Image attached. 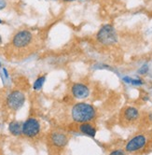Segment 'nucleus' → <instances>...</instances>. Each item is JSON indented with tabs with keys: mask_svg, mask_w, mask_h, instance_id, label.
Returning <instances> with one entry per match:
<instances>
[{
	"mask_svg": "<svg viewBox=\"0 0 152 155\" xmlns=\"http://www.w3.org/2000/svg\"><path fill=\"white\" fill-rule=\"evenodd\" d=\"M71 116L76 123H87V121H92L94 120L96 116V110L88 103H77L72 107Z\"/></svg>",
	"mask_w": 152,
	"mask_h": 155,
	"instance_id": "1",
	"label": "nucleus"
},
{
	"mask_svg": "<svg viewBox=\"0 0 152 155\" xmlns=\"http://www.w3.org/2000/svg\"><path fill=\"white\" fill-rule=\"evenodd\" d=\"M96 38L99 43L103 44V45H113V44L117 43L118 37L115 28L110 25H104L96 35Z\"/></svg>",
	"mask_w": 152,
	"mask_h": 155,
	"instance_id": "2",
	"label": "nucleus"
},
{
	"mask_svg": "<svg viewBox=\"0 0 152 155\" xmlns=\"http://www.w3.org/2000/svg\"><path fill=\"white\" fill-rule=\"evenodd\" d=\"M147 143V138L144 135H136L131 138L125 146V150L130 153L138 152L142 150Z\"/></svg>",
	"mask_w": 152,
	"mask_h": 155,
	"instance_id": "3",
	"label": "nucleus"
},
{
	"mask_svg": "<svg viewBox=\"0 0 152 155\" xmlns=\"http://www.w3.org/2000/svg\"><path fill=\"white\" fill-rule=\"evenodd\" d=\"M40 124L35 118H29L23 124V135L26 137L33 138L39 135Z\"/></svg>",
	"mask_w": 152,
	"mask_h": 155,
	"instance_id": "4",
	"label": "nucleus"
},
{
	"mask_svg": "<svg viewBox=\"0 0 152 155\" xmlns=\"http://www.w3.org/2000/svg\"><path fill=\"white\" fill-rule=\"evenodd\" d=\"M24 102H25V96L20 91H13L7 97V105L8 108L13 110V111L19 110L24 106Z\"/></svg>",
	"mask_w": 152,
	"mask_h": 155,
	"instance_id": "5",
	"label": "nucleus"
},
{
	"mask_svg": "<svg viewBox=\"0 0 152 155\" xmlns=\"http://www.w3.org/2000/svg\"><path fill=\"white\" fill-rule=\"evenodd\" d=\"M33 35L28 30H21L19 31L17 34L13 37L12 45L17 49H23L27 47L32 42Z\"/></svg>",
	"mask_w": 152,
	"mask_h": 155,
	"instance_id": "6",
	"label": "nucleus"
},
{
	"mask_svg": "<svg viewBox=\"0 0 152 155\" xmlns=\"http://www.w3.org/2000/svg\"><path fill=\"white\" fill-rule=\"evenodd\" d=\"M68 140L69 138L67 135L59 131L50 133V135L49 137V141L50 143V145L54 149H59V150L66 148V146L68 143Z\"/></svg>",
	"mask_w": 152,
	"mask_h": 155,
	"instance_id": "7",
	"label": "nucleus"
},
{
	"mask_svg": "<svg viewBox=\"0 0 152 155\" xmlns=\"http://www.w3.org/2000/svg\"><path fill=\"white\" fill-rule=\"evenodd\" d=\"M71 93L72 95L77 98V99H85L89 96L90 94V90L83 83H75L72 85L71 88Z\"/></svg>",
	"mask_w": 152,
	"mask_h": 155,
	"instance_id": "8",
	"label": "nucleus"
},
{
	"mask_svg": "<svg viewBox=\"0 0 152 155\" xmlns=\"http://www.w3.org/2000/svg\"><path fill=\"white\" fill-rule=\"evenodd\" d=\"M140 114L138 109L134 107H127L123 109L122 111V119L124 120L125 123L127 124H132L134 121L137 120Z\"/></svg>",
	"mask_w": 152,
	"mask_h": 155,
	"instance_id": "9",
	"label": "nucleus"
},
{
	"mask_svg": "<svg viewBox=\"0 0 152 155\" xmlns=\"http://www.w3.org/2000/svg\"><path fill=\"white\" fill-rule=\"evenodd\" d=\"M79 131L82 133V134L84 135H87V136H89V137H93L96 134V129L95 127L90 124V121H87V123H82L79 127Z\"/></svg>",
	"mask_w": 152,
	"mask_h": 155,
	"instance_id": "10",
	"label": "nucleus"
},
{
	"mask_svg": "<svg viewBox=\"0 0 152 155\" xmlns=\"http://www.w3.org/2000/svg\"><path fill=\"white\" fill-rule=\"evenodd\" d=\"M8 130L13 136H16V137L21 136L23 134V124L16 120L11 121L8 125Z\"/></svg>",
	"mask_w": 152,
	"mask_h": 155,
	"instance_id": "11",
	"label": "nucleus"
},
{
	"mask_svg": "<svg viewBox=\"0 0 152 155\" xmlns=\"http://www.w3.org/2000/svg\"><path fill=\"white\" fill-rule=\"evenodd\" d=\"M45 80H46V77L45 76H41L39 78H37V80L35 81L34 83V89L35 90H39L42 88L43 84L45 82Z\"/></svg>",
	"mask_w": 152,
	"mask_h": 155,
	"instance_id": "12",
	"label": "nucleus"
},
{
	"mask_svg": "<svg viewBox=\"0 0 152 155\" xmlns=\"http://www.w3.org/2000/svg\"><path fill=\"white\" fill-rule=\"evenodd\" d=\"M147 71H148V66H147V64L143 65L142 68H141L139 69V73H140V74H142V75L147 73Z\"/></svg>",
	"mask_w": 152,
	"mask_h": 155,
	"instance_id": "13",
	"label": "nucleus"
},
{
	"mask_svg": "<svg viewBox=\"0 0 152 155\" xmlns=\"http://www.w3.org/2000/svg\"><path fill=\"white\" fill-rule=\"evenodd\" d=\"M131 83L135 84V85H141V84H143V82L141 81L140 80H132L131 81Z\"/></svg>",
	"mask_w": 152,
	"mask_h": 155,
	"instance_id": "14",
	"label": "nucleus"
},
{
	"mask_svg": "<svg viewBox=\"0 0 152 155\" xmlns=\"http://www.w3.org/2000/svg\"><path fill=\"white\" fill-rule=\"evenodd\" d=\"M6 7V2L4 0H0V9H2Z\"/></svg>",
	"mask_w": 152,
	"mask_h": 155,
	"instance_id": "15",
	"label": "nucleus"
},
{
	"mask_svg": "<svg viewBox=\"0 0 152 155\" xmlns=\"http://www.w3.org/2000/svg\"><path fill=\"white\" fill-rule=\"evenodd\" d=\"M124 153H125V151H123V150H114L111 152V154H124Z\"/></svg>",
	"mask_w": 152,
	"mask_h": 155,
	"instance_id": "16",
	"label": "nucleus"
},
{
	"mask_svg": "<svg viewBox=\"0 0 152 155\" xmlns=\"http://www.w3.org/2000/svg\"><path fill=\"white\" fill-rule=\"evenodd\" d=\"M64 1H68V2H70V1H75V0H64Z\"/></svg>",
	"mask_w": 152,
	"mask_h": 155,
	"instance_id": "17",
	"label": "nucleus"
},
{
	"mask_svg": "<svg viewBox=\"0 0 152 155\" xmlns=\"http://www.w3.org/2000/svg\"><path fill=\"white\" fill-rule=\"evenodd\" d=\"M2 43V38H1V37H0V44Z\"/></svg>",
	"mask_w": 152,
	"mask_h": 155,
	"instance_id": "18",
	"label": "nucleus"
},
{
	"mask_svg": "<svg viewBox=\"0 0 152 155\" xmlns=\"http://www.w3.org/2000/svg\"><path fill=\"white\" fill-rule=\"evenodd\" d=\"M0 24H1V20H0Z\"/></svg>",
	"mask_w": 152,
	"mask_h": 155,
	"instance_id": "19",
	"label": "nucleus"
}]
</instances>
